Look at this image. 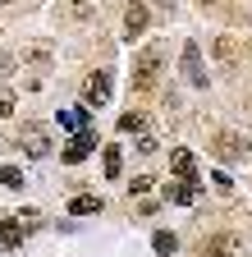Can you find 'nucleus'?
<instances>
[{"instance_id": "nucleus-1", "label": "nucleus", "mask_w": 252, "mask_h": 257, "mask_svg": "<svg viewBox=\"0 0 252 257\" xmlns=\"http://www.w3.org/2000/svg\"><path fill=\"white\" fill-rule=\"evenodd\" d=\"M156 74H161V46H147L138 55V64H133V92H151Z\"/></svg>"}, {"instance_id": "nucleus-2", "label": "nucleus", "mask_w": 252, "mask_h": 257, "mask_svg": "<svg viewBox=\"0 0 252 257\" xmlns=\"http://www.w3.org/2000/svg\"><path fill=\"white\" fill-rule=\"evenodd\" d=\"M106 101H110V74L97 69V74H87V83H83V106L97 110V106H106Z\"/></svg>"}, {"instance_id": "nucleus-3", "label": "nucleus", "mask_w": 252, "mask_h": 257, "mask_svg": "<svg viewBox=\"0 0 252 257\" xmlns=\"http://www.w3.org/2000/svg\"><path fill=\"white\" fill-rule=\"evenodd\" d=\"M170 175H174V184H197V161H193L188 147H174L170 152Z\"/></svg>"}, {"instance_id": "nucleus-4", "label": "nucleus", "mask_w": 252, "mask_h": 257, "mask_svg": "<svg viewBox=\"0 0 252 257\" xmlns=\"http://www.w3.org/2000/svg\"><path fill=\"white\" fill-rule=\"evenodd\" d=\"M19 147L28 152V156H51V138H46V128L42 124H23V134H19Z\"/></svg>"}, {"instance_id": "nucleus-5", "label": "nucleus", "mask_w": 252, "mask_h": 257, "mask_svg": "<svg viewBox=\"0 0 252 257\" xmlns=\"http://www.w3.org/2000/svg\"><path fill=\"white\" fill-rule=\"evenodd\" d=\"M92 152H97V134L87 128V134H74L69 138V147L60 152V161H65V166H78V161H87Z\"/></svg>"}, {"instance_id": "nucleus-6", "label": "nucleus", "mask_w": 252, "mask_h": 257, "mask_svg": "<svg viewBox=\"0 0 252 257\" xmlns=\"http://www.w3.org/2000/svg\"><path fill=\"white\" fill-rule=\"evenodd\" d=\"M183 78L193 83V87H206V69H202V51L188 42L183 46Z\"/></svg>"}, {"instance_id": "nucleus-7", "label": "nucleus", "mask_w": 252, "mask_h": 257, "mask_svg": "<svg viewBox=\"0 0 252 257\" xmlns=\"http://www.w3.org/2000/svg\"><path fill=\"white\" fill-rule=\"evenodd\" d=\"M106 202L97 198V193H78V198H69V216H101Z\"/></svg>"}, {"instance_id": "nucleus-8", "label": "nucleus", "mask_w": 252, "mask_h": 257, "mask_svg": "<svg viewBox=\"0 0 252 257\" xmlns=\"http://www.w3.org/2000/svg\"><path fill=\"white\" fill-rule=\"evenodd\" d=\"M165 198L179 202V207H193L202 198V184H165Z\"/></svg>"}, {"instance_id": "nucleus-9", "label": "nucleus", "mask_w": 252, "mask_h": 257, "mask_svg": "<svg viewBox=\"0 0 252 257\" xmlns=\"http://www.w3.org/2000/svg\"><path fill=\"white\" fill-rule=\"evenodd\" d=\"M142 28H147V5H129V14H124V37H142Z\"/></svg>"}, {"instance_id": "nucleus-10", "label": "nucleus", "mask_w": 252, "mask_h": 257, "mask_svg": "<svg viewBox=\"0 0 252 257\" xmlns=\"http://www.w3.org/2000/svg\"><path fill=\"white\" fill-rule=\"evenodd\" d=\"M87 106H74V110H60V128H69V134H87Z\"/></svg>"}, {"instance_id": "nucleus-11", "label": "nucleus", "mask_w": 252, "mask_h": 257, "mask_svg": "<svg viewBox=\"0 0 252 257\" xmlns=\"http://www.w3.org/2000/svg\"><path fill=\"white\" fill-rule=\"evenodd\" d=\"M101 170H106V179H119V170H124V152H119V143H106V152H101Z\"/></svg>"}, {"instance_id": "nucleus-12", "label": "nucleus", "mask_w": 252, "mask_h": 257, "mask_svg": "<svg viewBox=\"0 0 252 257\" xmlns=\"http://www.w3.org/2000/svg\"><path fill=\"white\" fill-rule=\"evenodd\" d=\"M23 243V230H19V220L10 216V220H0V252H10V248H19Z\"/></svg>"}, {"instance_id": "nucleus-13", "label": "nucleus", "mask_w": 252, "mask_h": 257, "mask_svg": "<svg viewBox=\"0 0 252 257\" xmlns=\"http://www.w3.org/2000/svg\"><path fill=\"white\" fill-rule=\"evenodd\" d=\"M202 257H234V239H229V234H215V239L202 248Z\"/></svg>"}, {"instance_id": "nucleus-14", "label": "nucleus", "mask_w": 252, "mask_h": 257, "mask_svg": "<svg viewBox=\"0 0 252 257\" xmlns=\"http://www.w3.org/2000/svg\"><path fill=\"white\" fill-rule=\"evenodd\" d=\"M119 134H138V138H142V134H147V119H142L138 110H124V115H119Z\"/></svg>"}, {"instance_id": "nucleus-15", "label": "nucleus", "mask_w": 252, "mask_h": 257, "mask_svg": "<svg viewBox=\"0 0 252 257\" xmlns=\"http://www.w3.org/2000/svg\"><path fill=\"white\" fill-rule=\"evenodd\" d=\"M151 248H156V252H161V257H170V252L179 248V239H174L170 230H156V234H151Z\"/></svg>"}, {"instance_id": "nucleus-16", "label": "nucleus", "mask_w": 252, "mask_h": 257, "mask_svg": "<svg viewBox=\"0 0 252 257\" xmlns=\"http://www.w3.org/2000/svg\"><path fill=\"white\" fill-rule=\"evenodd\" d=\"M14 220H19V230L28 234V230H37V225H42V211H33V207H23V211H14Z\"/></svg>"}, {"instance_id": "nucleus-17", "label": "nucleus", "mask_w": 252, "mask_h": 257, "mask_svg": "<svg viewBox=\"0 0 252 257\" xmlns=\"http://www.w3.org/2000/svg\"><path fill=\"white\" fill-rule=\"evenodd\" d=\"M215 60L225 64V69L234 64V42H229V37H220V42H215Z\"/></svg>"}, {"instance_id": "nucleus-18", "label": "nucleus", "mask_w": 252, "mask_h": 257, "mask_svg": "<svg viewBox=\"0 0 252 257\" xmlns=\"http://www.w3.org/2000/svg\"><path fill=\"white\" fill-rule=\"evenodd\" d=\"M215 156H225V161H234V156H243V147H238L234 138H220V143H215Z\"/></svg>"}, {"instance_id": "nucleus-19", "label": "nucleus", "mask_w": 252, "mask_h": 257, "mask_svg": "<svg viewBox=\"0 0 252 257\" xmlns=\"http://www.w3.org/2000/svg\"><path fill=\"white\" fill-rule=\"evenodd\" d=\"M0 184H5V188H23V170L19 166H5V170H0Z\"/></svg>"}, {"instance_id": "nucleus-20", "label": "nucleus", "mask_w": 252, "mask_h": 257, "mask_svg": "<svg viewBox=\"0 0 252 257\" xmlns=\"http://www.w3.org/2000/svg\"><path fill=\"white\" fill-rule=\"evenodd\" d=\"M10 115H14V96L0 92V119H10Z\"/></svg>"}, {"instance_id": "nucleus-21", "label": "nucleus", "mask_w": 252, "mask_h": 257, "mask_svg": "<svg viewBox=\"0 0 252 257\" xmlns=\"http://www.w3.org/2000/svg\"><path fill=\"white\" fill-rule=\"evenodd\" d=\"M74 5H87V0H74Z\"/></svg>"}, {"instance_id": "nucleus-22", "label": "nucleus", "mask_w": 252, "mask_h": 257, "mask_svg": "<svg viewBox=\"0 0 252 257\" xmlns=\"http://www.w3.org/2000/svg\"><path fill=\"white\" fill-rule=\"evenodd\" d=\"M0 5H10V0H0Z\"/></svg>"}]
</instances>
